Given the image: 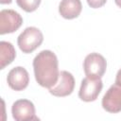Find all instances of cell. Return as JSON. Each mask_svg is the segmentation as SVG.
I'll return each mask as SVG.
<instances>
[{
	"label": "cell",
	"mask_w": 121,
	"mask_h": 121,
	"mask_svg": "<svg viewBox=\"0 0 121 121\" xmlns=\"http://www.w3.org/2000/svg\"><path fill=\"white\" fill-rule=\"evenodd\" d=\"M35 79L42 87L51 88L59 79V61L55 53L43 50L33 60Z\"/></svg>",
	"instance_id": "1"
},
{
	"label": "cell",
	"mask_w": 121,
	"mask_h": 121,
	"mask_svg": "<svg viewBox=\"0 0 121 121\" xmlns=\"http://www.w3.org/2000/svg\"><path fill=\"white\" fill-rule=\"evenodd\" d=\"M43 41L42 31L35 26H28L18 36L17 44L23 53L28 54L37 49Z\"/></svg>",
	"instance_id": "2"
},
{
	"label": "cell",
	"mask_w": 121,
	"mask_h": 121,
	"mask_svg": "<svg viewBox=\"0 0 121 121\" xmlns=\"http://www.w3.org/2000/svg\"><path fill=\"white\" fill-rule=\"evenodd\" d=\"M107 61L105 58L98 53L87 55L83 61V69L86 77L91 78H101L106 72Z\"/></svg>",
	"instance_id": "3"
},
{
	"label": "cell",
	"mask_w": 121,
	"mask_h": 121,
	"mask_svg": "<svg viewBox=\"0 0 121 121\" xmlns=\"http://www.w3.org/2000/svg\"><path fill=\"white\" fill-rule=\"evenodd\" d=\"M102 87L103 83L101 78H91L86 77L81 80L78 97L85 102L95 101L100 94Z\"/></svg>",
	"instance_id": "4"
},
{
	"label": "cell",
	"mask_w": 121,
	"mask_h": 121,
	"mask_svg": "<svg viewBox=\"0 0 121 121\" xmlns=\"http://www.w3.org/2000/svg\"><path fill=\"white\" fill-rule=\"evenodd\" d=\"M75 88V78L68 71H60L55 85L49 88V93L55 96L63 97L71 95Z\"/></svg>",
	"instance_id": "5"
},
{
	"label": "cell",
	"mask_w": 121,
	"mask_h": 121,
	"mask_svg": "<svg viewBox=\"0 0 121 121\" xmlns=\"http://www.w3.org/2000/svg\"><path fill=\"white\" fill-rule=\"evenodd\" d=\"M11 113L13 119L16 121L26 120H39L36 115L34 104L28 99L16 100L11 107Z\"/></svg>",
	"instance_id": "6"
},
{
	"label": "cell",
	"mask_w": 121,
	"mask_h": 121,
	"mask_svg": "<svg viewBox=\"0 0 121 121\" xmlns=\"http://www.w3.org/2000/svg\"><path fill=\"white\" fill-rule=\"evenodd\" d=\"M23 24L22 16L13 9H2L0 11V34L12 33Z\"/></svg>",
	"instance_id": "7"
},
{
	"label": "cell",
	"mask_w": 121,
	"mask_h": 121,
	"mask_svg": "<svg viewBox=\"0 0 121 121\" xmlns=\"http://www.w3.org/2000/svg\"><path fill=\"white\" fill-rule=\"evenodd\" d=\"M101 104L108 112L116 113L121 112V85L112 84L104 95Z\"/></svg>",
	"instance_id": "8"
},
{
	"label": "cell",
	"mask_w": 121,
	"mask_h": 121,
	"mask_svg": "<svg viewBox=\"0 0 121 121\" xmlns=\"http://www.w3.org/2000/svg\"><path fill=\"white\" fill-rule=\"evenodd\" d=\"M8 85L14 91H22L26 89L29 82V75L26 68L16 66L12 68L7 77Z\"/></svg>",
	"instance_id": "9"
},
{
	"label": "cell",
	"mask_w": 121,
	"mask_h": 121,
	"mask_svg": "<svg viewBox=\"0 0 121 121\" xmlns=\"http://www.w3.org/2000/svg\"><path fill=\"white\" fill-rule=\"evenodd\" d=\"M82 10L80 0H61L59 5V12L64 19H75Z\"/></svg>",
	"instance_id": "10"
},
{
	"label": "cell",
	"mask_w": 121,
	"mask_h": 121,
	"mask_svg": "<svg viewBox=\"0 0 121 121\" xmlns=\"http://www.w3.org/2000/svg\"><path fill=\"white\" fill-rule=\"evenodd\" d=\"M16 57L14 46L9 42H0V69H4L7 65L10 64Z\"/></svg>",
	"instance_id": "11"
},
{
	"label": "cell",
	"mask_w": 121,
	"mask_h": 121,
	"mask_svg": "<svg viewBox=\"0 0 121 121\" xmlns=\"http://www.w3.org/2000/svg\"><path fill=\"white\" fill-rule=\"evenodd\" d=\"M17 5L26 12L35 11L41 4V0H16Z\"/></svg>",
	"instance_id": "12"
},
{
	"label": "cell",
	"mask_w": 121,
	"mask_h": 121,
	"mask_svg": "<svg viewBox=\"0 0 121 121\" xmlns=\"http://www.w3.org/2000/svg\"><path fill=\"white\" fill-rule=\"evenodd\" d=\"M107 0H87L88 5L93 9H98L106 4Z\"/></svg>",
	"instance_id": "13"
},
{
	"label": "cell",
	"mask_w": 121,
	"mask_h": 121,
	"mask_svg": "<svg viewBox=\"0 0 121 121\" xmlns=\"http://www.w3.org/2000/svg\"><path fill=\"white\" fill-rule=\"evenodd\" d=\"M115 83L121 85V69H119L117 71V74H116V77H115Z\"/></svg>",
	"instance_id": "14"
},
{
	"label": "cell",
	"mask_w": 121,
	"mask_h": 121,
	"mask_svg": "<svg viewBox=\"0 0 121 121\" xmlns=\"http://www.w3.org/2000/svg\"><path fill=\"white\" fill-rule=\"evenodd\" d=\"M0 3L1 4H10L11 0H0Z\"/></svg>",
	"instance_id": "15"
},
{
	"label": "cell",
	"mask_w": 121,
	"mask_h": 121,
	"mask_svg": "<svg viewBox=\"0 0 121 121\" xmlns=\"http://www.w3.org/2000/svg\"><path fill=\"white\" fill-rule=\"evenodd\" d=\"M114 2L119 8H121V0H114Z\"/></svg>",
	"instance_id": "16"
}]
</instances>
